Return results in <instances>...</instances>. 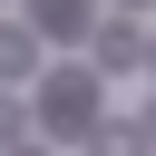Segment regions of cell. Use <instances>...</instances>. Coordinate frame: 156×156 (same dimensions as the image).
<instances>
[{
	"label": "cell",
	"mask_w": 156,
	"mask_h": 156,
	"mask_svg": "<svg viewBox=\"0 0 156 156\" xmlns=\"http://www.w3.org/2000/svg\"><path fill=\"white\" fill-rule=\"evenodd\" d=\"M29 78H39V39L0 20V88H29Z\"/></svg>",
	"instance_id": "277c9868"
},
{
	"label": "cell",
	"mask_w": 156,
	"mask_h": 156,
	"mask_svg": "<svg viewBox=\"0 0 156 156\" xmlns=\"http://www.w3.org/2000/svg\"><path fill=\"white\" fill-rule=\"evenodd\" d=\"M146 146H156V107H146Z\"/></svg>",
	"instance_id": "8992f818"
},
{
	"label": "cell",
	"mask_w": 156,
	"mask_h": 156,
	"mask_svg": "<svg viewBox=\"0 0 156 156\" xmlns=\"http://www.w3.org/2000/svg\"><path fill=\"white\" fill-rule=\"evenodd\" d=\"M88 29V0H29V39H78Z\"/></svg>",
	"instance_id": "3957f363"
},
{
	"label": "cell",
	"mask_w": 156,
	"mask_h": 156,
	"mask_svg": "<svg viewBox=\"0 0 156 156\" xmlns=\"http://www.w3.org/2000/svg\"><path fill=\"white\" fill-rule=\"evenodd\" d=\"M0 156H39V146H0Z\"/></svg>",
	"instance_id": "52a82bcc"
},
{
	"label": "cell",
	"mask_w": 156,
	"mask_h": 156,
	"mask_svg": "<svg viewBox=\"0 0 156 156\" xmlns=\"http://www.w3.org/2000/svg\"><path fill=\"white\" fill-rule=\"evenodd\" d=\"M39 107H49V127H58V136H98V78H88V68H58Z\"/></svg>",
	"instance_id": "6da1fadb"
},
{
	"label": "cell",
	"mask_w": 156,
	"mask_h": 156,
	"mask_svg": "<svg viewBox=\"0 0 156 156\" xmlns=\"http://www.w3.org/2000/svg\"><path fill=\"white\" fill-rule=\"evenodd\" d=\"M136 10H146V0H136Z\"/></svg>",
	"instance_id": "ba28073f"
},
{
	"label": "cell",
	"mask_w": 156,
	"mask_h": 156,
	"mask_svg": "<svg viewBox=\"0 0 156 156\" xmlns=\"http://www.w3.org/2000/svg\"><path fill=\"white\" fill-rule=\"evenodd\" d=\"M88 49H98V68H136L146 58V29L136 20H107V29H88Z\"/></svg>",
	"instance_id": "7a4b0ae2"
},
{
	"label": "cell",
	"mask_w": 156,
	"mask_h": 156,
	"mask_svg": "<svg viewBox=\"0 0 156 156\" xmlns=\"http://www.w3.org/2000/svg\"><path fill=\"white\" fill-rule=\"evenodd\" d=\"M10 127H20V98H10V88H0V146H20V136H10Z\"/></svg>",
	"instance_id": "5b68a950"
}]
</instances>
